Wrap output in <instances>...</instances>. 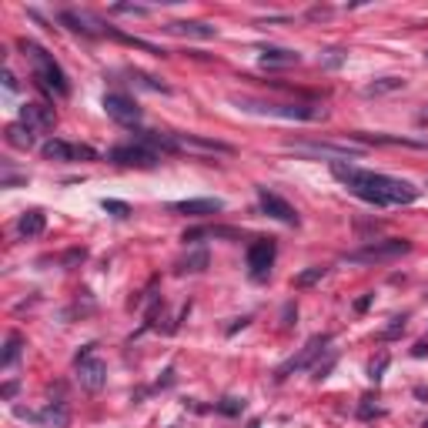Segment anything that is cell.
Listing matches in <instances>:
<instances>
[{
  "instance_id": "6da1fadb",
  "label": "cell",
  "mask_w": 428,
  "mask_h": 428,
  "mask_svg": "<svg viewBox=\"0 0 428 428\" xmlns=\"http://www.w3.org/2000/svg\"><path fill=\"white\" fill-rule=\"evenodd\" d=\"M331 174L338 177L355 198H362L365 204H375V208H398V204H412L418 198V187L402 181V177L375 174V171L345 165V161H331Z\"/></svg>"
},
{
  "instance_id": "7a4b0ae2",
  "label": "cell",
  "mask_w": 428,
  "mask_h": 428,
  "mask_svg": "<svg viewBox=\"0 0 428 428\" xmlns=\"http://www.w3.org/2000/svg\"><path fill=\"white\" fill-rule=\"evenodd\" d=\"M21 51L27 54V61L33 64V80H37L47 94H57V98H67V94H71L67 74L61 71V64L54 61V54H47L44 47L33 44V41H21Z\"/></svg>"
},
{
  "instance_id": "3957f363",
  "label": "cell",
  "mask_w": 428,
  "mask_h": 428,
  "mask_svg": "<svg viewBox=\"0 0 428 428\" xmlns=\"http://www.w3.org/2000/svg\"><path fill=\"white\" fill-rule=\"evenodd\" d=\"M234 104L251 114H271V118H288V121H318L325 118L321 104H268V100H251V98H234Z\"/></svg>"
},
{
  "instance_id": "277c9868",
  "label": "cell",
  "mask_w": 428,
  "mask_h": 428,
  "mask_svg": "<svg viewBox=\"0 0 428 428\" xmlns=\"http://www.w3.org/2000/svg\"><path fill=\"white\" fill-rule=\"evenodd\" d=\"M74 372H77L80 388H88V392H100L108 385V362L94 352V345L80 348V355L74 358Z\"/></svg>"
},
{
  "instance_id": "5b68a950",
  "label": "cell",
  "mask_w": 428,
  "mask_h": 428,
  "mask_svg": "<svg viewBox=\"0 0 428 428\" xmlns=\"http://www.w3.org/2000/svg\"><path fill=\"white\" fill-rule=\"evenodd\" d=\"M412 251V241L405 238H388V241H372L358 248V251L345 254V261H355V264H378V261H395L402 254Z\"/></svg>"
},
{
  "instance_id": "8992f818",
  "label": "cell",
  "mask_w": 428,
  "mask_h": 428,
  "mask_svg": "<svg viewBox=\"0 0 428 428\" xmlns=\"http://www.w3.org/2000/svg\"><path fill=\"white\" fill-rule=\"evenodd\" d=\"M328 341H331V335H315V338H308L305 341V348L298 355H291L281 368L275 372V382H288L291 375H298V372H305V368H311V365L318 362V355L328 348Z\"/></svg>"
},
{
  "instance_id": "52a82bcc",
  "label": "cell",
  "mask_w": 428,
  "mask_h": 428,
  "mask_svg": "<svg viewBox=\"0 0 428 428\" xmlns=\"http://www.w3.org/2000/svg\"><path fill=\"white\" fill-rule=\"evenodd\" d=\"M108 161H114V165H121V167H154L157 161H161V154L154 151L151 144H144V141L134 137V141H127V144L110 147Z\"/></svg>"
},
{
  "instance_id": "ba28073f",
  "label": "cell",
  "mask_w": 428,
  "mask_h": 428,
  "mask_svg": "<svg viewBox=\"0 0 428 428\" xmlns=\"http://www.w3.org/2000/svg\"><path fill=\"white\" fill-rule=\"evenodd\" d=\"M17 418H27L41 428H67L71 425V408L67 402H47L41 412H27V408H17Z\"/></svg>"
},
{
  "instance_id": "9c48e42d",
  "label": "cell",
  "mask_w": 428,
  "mask_h": 428,
  "mask_svg": "<svg viewBox=\"0 0 428 428\" xmlns=\"http://www.w3.org/2000/svg\"><path fill=\"white\" fill-rule=\"evenodd\" d=\"M41 154H44V161H98V151H94V147L61 141V137L47 141L44 147H41Z\"/></svg>"
},
{
  "instance_id": "30bf717a",
  "label": "cell",
  "mask_w": 428,
  "mask_h": 428,
  "mask_svg": "<svg viewBox=\"0 0 428 428\" xmlns=\"http://www.w3.org/2000/svg\"><path fill=\"white\" fill-rule=\"evenodd\" d=\"M275 254H278V244L275 238H258V241H251V248H248V268H251V278H268V271H271V264H275Z\"/></svg>"
},
{
  "instance_id": "8fae6325",
  "label": "cell",
  "mask_w": 428,
  "mask_h": 428,
  "mask_svg": "<svg viewBox=\"0 0 428 428\" xmlns=\"http://www.w3.org/2000/svg\"><path fill=\"white\" fill-rule=\"evenodd\" d=\"M258 204H261V211L268 214V218L281 221V224H291V228H298V211L288 204L285 198H278L275 191H268V187H258Z\"/></svg>"
},
{
  "instance_id": "7c38bea8",
  "label": "cell",
  "mask_w": 428,
  "mask_h": 428,
  "mask_svg": "<svg viewBox=\"0 0 428 428\" xmlns=\"http://www.w3.org/2000/svg\"><path fill=\"white\" fill-rule=\"evenodd\" d=\"M104 110H108V118H114L124 127H134L141 121V108L131 98H124V94H104Z\"/></svg>"
},
{
  "instance_id": "4fadbf2b",
  "label": "cell",
  "mask_w": 428,
  "mask_h": 428,
  "mask_svg": "<svg viewBox=\"0 0 428 428\" xmlns=\"http://www.w3.org/2000/svg\"><path fill=\"white\" fill-rule=\"evenodd\" d=\"M21 124H27L33 134L54 131L57 114H54V108H47V104H24L21 108Z\"/></svg>"
},
{
  "instance_id": "5bb4252c",
  "label": "cell",
  "mask_w": 428,
  "mask_h": 428,
  "mask_svg": "<svg viewBox=\"0 0 428 428\" xmlns=\"http://www.w3.org/2000/svg\"><path fill=\"white\" fill-rule=\"evenodd\" d=\"M171 211L187 214V218H208V214L224 211V201H218V198H191V201H177V204H171Z\"/></svg>"
},
{
  "instance_id": "9a60e30c",
  "label": "cell",
  "mask_w": 428,
  "mask_h": 428,
  "mask_svg": "<svg viewBox=\"0 0 428 428\" xmlns=\"http://www.w3.org/2000/svg\"><path fill=\"white\" fill-rule=\"evenodd\" d=\"M167 31L181 33V37H198V41H211V37H218V27L201 24V21H174V24H167Z\"/></svg>"
},
{
  "instance_id": "2e32d148",
  "label": "cell",
  "mask_w": 428,
  "mask_h": 428,
  "mask_svg": "<svg viewBox=\"0 0 428 428\" xmlns=\"http://www.w3.org/2000/svg\"><path fill=\"white\" fill-rule=\"evenodd\" d=\"M301 64V54L295 51H281V47H264L261 51V67H295Z\"/></svg>"
},
{
  "instance_id": "e0dca14e",
  "label": "cell",
  "mask_w": 428,
  "mask_h": 428,
  "mask_svg": "<svg viewBox=\"0 0 428 428\" xmlns=\"http://www.w3.org/2000/svg\"><path fill=\"white\" fill-rule=\"evenodd\" d=\"M7 144H11V147H17V151H31L33 144H37V134L31 131V127H27V124H11V127H7Z\"/></svg>"
},
{
  "instance_id": "ac0fdd59",
  "label": "cell",
  "mask_w": 428,
  "mask_h": 428,
  "mask_svg": "<svg viewBox=\"0 0 428 428\" xmlns=\"http://www.w3.org/2000/svg\"><path fill=\"white\" fill-rule=\"evenodd\" d=\"M44 228H47L44 211H24L21 218H17V231H21L24 238H37V234H44Z\"/></svg>"
},
{
  "instance_id": "d6986e66",
  "label": "cell",
  "mask_w": 428,
  "mask_h": 428,
  "mask_svg": "<svg viewBox=\"0 0 428 428\" xmlns=\"http://www.w3.org/2000/svg\"><path fill=\"white\" fill-rule=\"evenodd\" d=\"M295 151L331 154V157H355V154H362L358 147H348V144H295Z\"/></svg>"
},
{
  "instance_id": "ffe728a7",
  "label": "cell",
  "mask_w": 428,
  "mask_h": 428,
  "mask_svg": "<svg viewBox=\"0 0 428 428\" xmlns=\"http://www.w3.org/2000/svg\"><path fill=\"white\" fill-rule=\"evenodd\" d=\"M21 352H24V338L21 335H7V345H4V355H0V368L11 372L17 365V358H21Z\"/></svg>"
},
{
  "instance_id": "44dd1931",
  "label": "cell",
  "mask_w": 428,
  "mask_h": 428,
  "mask_svg": "<svg viewBox=\"0 0 428 428\" xmlns=\"http://www.w3.org/2000/svg\"><path fill=\"white\" fill-rule=\"evenodd\" d=\"M402 88H405V80H402V77H382V80L368 84V88H365V94H368V98H375V94H388V90H402Z\"/></svg>"
},
{
  "instance_id": "7402d4cb",
  "label": "cell",
  "mask_w": 428,
  "mask_h": 428,
  "mask_svg": "<svg viewBox=\"0 0 428 428\" xmlns=\"http://www.w3.org/2000/svg\"><path fill=\"white\" fill-rule=\"evenodd\" d=\"M61 21L67 24V27H71V31H77V33H98L94 31V27H88V17H84V14H74V11H64L61 14Z\"/></svg>"
},
{
  "instance_id": "603a6c76",
  "label": "cell",
  "mask_w": 428,
  "mask_h": 428,
  "mask_svg": "<svg viewBox=\"0 0 428 428\" xmlns=\"http://www.w3.org/2000/svg\"><path fill=\"white\" fill-rule=\"evenodd\" d=\"M204 268H208V251L191 254V258H184V261L177 264V271H181V275H184V271H191V275H194V271H204Z\"/></svg>"
},
{
  "instance_id": "cb8c5ba5",
  "label": "cell",
  "mask_w": 428,
  "mask_h": 428,
  "mask_svg": "<svg viewBox=\"0 0 428 428\" xmlns=\"http://www.w3.org/2000/svg\"><path fill=\"white\" fill-rule=\"evenodd\" d=\"M321 278H325V268L315 264V268H308V271H301L295 278V288H308V285H315V281H321Z\"/></svg>"
},
{
  "instance_id": "d4e9b609",
  "label": "cell",
  "mask_w": 428,
  "mask_h": 428,
  "mask_svg": "<svg viewBox=\"0 0 428 428\" xmlns=\"http://www.w3.org/2000/svg\"><path fill=\"white\" fill-rule=\"evenodd\" d=\"M214 408H218L221 415H241L244 402H241V398H221V402H218Z\"/></svg>"
},
{
  "instance_id": "484cf974",
  "label": "cell",
  "mask_w": 428,
  "mask_h": 428,
  "mask_svg": "<svg viewBox=\"0 0 428 428\" xmlns=\"http://www.w3.org/2000/svg\"><path fill=\"white\" fill-rule=\"evenodd\" d=\"M405 321H408V315H398V318H392V325L382 331V338L388 341V338H398L402 331H405Z\"/></svg>"
},
{
  "instance_id": "4316f807",
  "label": "cell",
  "mask_w": 428,
  "mask_h": 428,
  "mask_svg": "<svg viewBox=\"0 0 428 428\" xmlns=\"http://www.w3.org/2000/svg\"><path fill=\"white\" fill-rule=\"evenodd\" d=\"M104 211H110L114 218H127V214H131V208H127L124 201H104Z\"/></svg>"
},
{
  "instance_id": "83f0119b",
  "label": "cell",
  "mask_w": 428,
  "mask_h": 428,
  "mask_svg": "<svg viewBox=\"0 0 428 428\" xmlns=\"http://www.w3.org/2000/svg\"><path fill=\"white\" fill-rule=\"evenodd\" d=\"M372 415H382V408L372 405V398H362V405H358V418H372Z\"/></svg>"
},
{
  "instance_id": "f1b7e54d",
  "label": "cell",
  "mask_w": 428,
  "mask_h": 428,
  "mask_svg": "<svg viewBox=\"0 0 428 428\" xmlns=\"http://www.w3.org/2000/svg\"><path fill=\"white\" fill-rule=\"evenodd\" d=\"M385 368H388V355H382V358L372 365V378H375V382H382V372H385Z\"/></svg>"
},
{
  "instance_id": "f546056e",
  "label": "cell",
  "mask_w": 428,
  "mask_h": 428,
  "mask_svg": "<svg viewBox=\"0 0 428 428\" xmlns=\"http://www.w3.org/2000/svg\"><path fill=\"white\" fill-rule=\"evenodd\" d=\"M114 14H147V7H131V4H121V7H114Z\"/></svg>"
},
{
  "instance_id": "4dcf8cb0",
  "label": "cell",
  "mask_w": 428,
  "mask_h": 428,
  "mask_svg": "<svg viewBox=\"0 0 428 428\" xmlns=\"http://www.w3.org/2000/svg\"><path fill=\"white\" fill-rule=\"evenodd\" d=\"M4 84H7V90H17V80H14V74H11V71L4 74Z\"/></svg>"
},
{
  "instance_id": "1f68e13d",
  "label": "cell",
  "mask_w": 428,
  "mask_h": 428,
  "mask_svg": "<svg viewBox=\"0 0 428 428\" xmlns=\"http://www.w3.org/2000/svg\"><path fill=\"white\" fill-rule=\"evenodd\" d=\"M368 305H372V295H365V298H358V305H355V308H358V311H365V308H368Z\"/></svg>"
},
{
  "instance_id": "d6a6232c",
  "label": "cell",
  "mask_w": 428,
  "mask_h": 428,
  "mask_svg": "<svg viewBox=\"0 0 428 428\" xmlns=\"http://www.w3.org/2000/svg\"><path fill=\"white\" fill-rule=\"evenodd\" d=\"M425 428H428V422H425Z\"/></svg>"
},
{
  "instance_id": "836d02e7",
  "label": "cell",
  "mask_w": 428,
  "mask_h": 428,
  "mask_svg": "<svg viewBox=\"0 0 428 428\" xmlns=\"http://www.w3.org/2000/svg\"><path fill=\"white\" fill-rule=\"evenodd\" d=\"M425 57H428V51H425Z\"/></svg>"
}]
</instances>
